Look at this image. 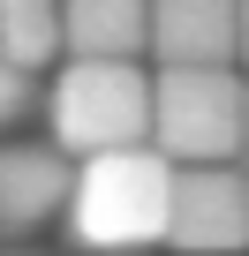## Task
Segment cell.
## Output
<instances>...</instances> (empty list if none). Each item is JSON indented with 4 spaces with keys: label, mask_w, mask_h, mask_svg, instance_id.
Segmentation results:
<instances>
[{
    "label": "cell",
    "mask_w": 249,
    "mask_h": 256,
    "mask_svg": "<svg viewBox=\"0 0 249 256\" xmlns=\"http://www.w3.org/2000/svg\"><path fill=\"white\" fill-rule=\"evenodd\" d=\"M166 211H174V166L151 144H129L76 158L61 226L76 234V256H144L166 241Z\"/></svg>",
    "instance_id": "1"
},
{
    "label": "cell",
    "mask_w": 249,
    "mask_h": 256,
    "mask_svg": "<svg viewBox=\"0 0 249 256\" xmlns=\"http://www.w3.org/2000/svg\"><path fill=\"white\" fill-rule=\"evenodd\" d=\"M38 106L53 120L61 158H98V151L151 144V68L144 60H61V76Z\"/></svg>",
    "instance_id": "2"
},
{
    "label": "cell",
    "mask_w": 249,
    "mask_h": 256,
    "mask_svg": "<svg viewBox=\"0 0 249 256\" xmlns=\"http://www.w3.org/2000/svg\"><path fill=\"white\" fill-rule=\"evenodd\" d=\"M241 90L234 68H151V151L166 166H241Z\"/></svg>",
    "instance_id": "3"
},
{
    "label": "cell",
    "mask_w": 249,
    "mask_h": 256,
    "mask_svg": "<svg viewBox=\"0 0 249 256\" xmlns=\"http://www.w3.org/2000/svg\"><path fill=\"white\" fill-rule=\"evenodd\" d=\"M166 248H181V256H241L249 248V166H174Z\"/></svg>",
    "instance_id": "4"
},
{
    "label": "cell",
    "mask_w": 249,
    "mask_h": 256,
    "mask_svg": "<svg viewBox=\"0 0 249 256\" xmlns=\"http://www.w3.org/2000/svg\"><path fill=\"white\" fill-rule=\"evenodd\" d=\"M68 181L76 158H61L53 144L0 136V248H31L38 234H53L68 211Z\"/></svg>",
    "instance_id": "5"
},
{
    "label": "cell",
    "mask_w": 249,
    "mask_h": 256,
    "mask_svg": "<svg viewBox=\"0 0 249 256\" xmlns=\"http://www.w3.org/2000/svg\"><path fill=\"white\" fill-rule=\"evenodd\" d=\"M241 53V0H151V53L159 68H234Z\"/></svg>",
    "instance_id": "6"
},
{
    "label": "cell",
    "mask_w": 249,
    "mask_h": 256,
    "mask_svg": "<svg viewBox=\"0 0 249 256\" xmlns=\"http://www.w3.org/2000/svg\"><path fill=\"white\" fill-rule=\"evenodd\" d=\"M68 60H144L151 53V0H53Z\"/></svg>",
    "instance_id": "7"
},
{
    "label": "cell",
    "mask_w": 249,
    "mask_h": 256,
    "mask_svg": "<svg viewBox=\"0 0 249 256\" xmlns=\"http://www.w3.org/2000/svg\"><path fill=\"white\" fill-rule=\"evenodd\" d=\"M0 46L31 68H53L61 53V23H53V0H0Z\"/></svg>",
    "instance_id": "8"
},
{
    "label": "cell",
    "mask_w": 249,
    "mask_h": 256,
    "mask_svg": "<svg viewBox=\"0 0 249 256\" xmlns=\"http://www.w3.org/2000/svg\"><path fill=\"white\" fill-rule=\"evenodd\" d=\"M31 113H38V68L0 46V136H16Z\"/></svg>",
    "instance_id": "9"
},
{
    "label": "cell",
    "mask_w": 249,
    "mask_h": 256,
    "mask_svg": "<svg viewBox=\"0 0 249 256\" xmlns=\"http://www.w3.org/2000/svg\"><path fill=\"white\" fill-rule=\"evenodd\" d=\"M241 68H249V0H241V53H234Z\"/></svg>",
    "instance_id": "10"
},
{
    "label": "cell",
    "mask_w": 249,
    "mask_h": 256,
    "mask_svg": "<svg viewBox=\"0 0 249 256\" xmlns=\"http://www.w3.org/2000/svg\"><path fill=\"white\" fill-rule=\"evenodd\" d=\"M241 158H249V90H241Z\"/></svg>",
    "instance_id": "11"
},
{
    "label": "cell",
    "mask_w": 249,
    "mask_h": 256,
    "mask_svg": "<svg viewBox=\"0 0 249 256\" xmlns=\"http://www.w3.org/2000/svg\"><path fill=\"white\" fill-rule=\"evenodd\" d=\"M8 256H53V248H8Z\"/></svg>",
    "instance_id": "12"
}]
</instances>
